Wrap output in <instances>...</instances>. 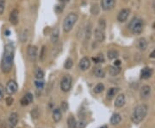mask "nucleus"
Masks as SVG:
<instances>
[{
    "mask_svg": "<svg viewBox=\"0 0 155 128\" xmlns=\"http://www.w3.org/2000/svg\"><path fill=\"white\" fill-rule=\"evenodd\" d=\"M14 54L15 47L12 43H8L4 47V50L3 53L2 60H1V69L3 72L8 73L11 71L14 61Z\"/></svg>",
    "mask_w": 155,
    "mask_h": 128,
    "instance_id": "nucleus-1",
    "label": "nucleus"
},
{
    "mask_svg": "<svg viewBox=\"0 0 155 128\" xmlns=\"http://www.w3.org/2000/svg\"><path fill=\"white\" fill-rule=\"evenodd\" d=\"M147 114V107L146 105H139L137 106L131 116V120L134 124L141 123Z\"/></svg>",
    "mask_w": 155,
    "mask_h": 128,
    "instance_id": "nucleus-2",
    "label": "nucleus"
},
{
    "mask_svg": "<svg viewBox=\"0 0 155 128\" xmlns=\"http://www.w3.org/2000/svg\"><path fill=\"white\" fill-rule=\"evenodd\" d=\"M77 14L73 12L69 13V14L65 16V18L64 19V22H63V26H62V28H63V31H64L65 33H69V32L73 29V26L75 25V23H77Z\"/></svg>",
    "mask_w": 155,
    "mask_h": 128,
    "instance_id": "nucleus-3",
    "label": "nucleus"
},
{
    "mask_svg": "<svg viewBox=\"0 0 155 128\" xmlns=\"http://www.w3.org/2000/svg\"><path fill=\"white\" fill-rule=\"evenodd\" d=\"M129 28L132 31L133 34L134 35H140L143 30V22L142 20L134 17L131 20L129 23Z\"/></svg>",
    "mask_w": 155,
    "mask_h": 128,
    "instance_id": "nucleus-4",
    "label": "nucleus"
},
{
    "mask_svg": "<svg viewBox=\"0 0 155 128\" xmlns=\"http://www.w3.org/2000/svg\"><path fill=\"white\" fill-rule=\"evenodd\" d=\"M72 77L70 75L65 76L60 82V88L64 92H68L72 88Z\"/></svg>",
    "mask_w": 155,
    "mask_h": 128,
    "instance_id": "nucleus-5",
    "label": "nucleus"
},
{
    "mask_svg": "<svg viewBox=\"0 0 155 128\" xmlns=\"http://www.w3.org/2000/svg\"><path fill=\"white\" fill-rule=\"evenodd\" d=\"M18 89V85L17 83L14 81V80H10L5 87V92L9 95H12L15 93H16Z\"/></svg>",
    "mask_w": 155,
    "mask_h": 128,
    "instance_id": "nucleus-6",
    "label": "nucleus"
},
{
    "mask_svg": "<svg viewBox=\"0 0 155 128\" xmlns=\"http://www.w3.org/2000/svg\"><path fill=\"white\" fill-rule=\"evenodd\" d=\"M37 47L36 46H28V49H27V53H28V59L32 61V62H35L37 59Z\"/></svg>",
    "mask_w": 155,
    "mask_h": 128,
    "instance_id": "nucleus-7",
    "label": "nucleus"
},
{
    "mask_svg": "<svg viewBox=\"0 0 155 128\" xmlns=\"http://www.w3.org/2000/svg\"><path fill=\"white\" fill-rule=\"evenodd\" d=\"M116 0H102L101 7L103 11H110L116 5Z\"/></svg>",
    "mask_w": 155,
    "mask_h": 128,
    "instance_id": "nucleus-8",
    "label": "nucleus"
},
{
    "mask_svg": "<svg viewBox=\"0 0 155 128\" xmlns=\"http://www.w3.org/2000/svg\"><path fill=\"white\" fill-rule=\"evenodd\" d=\"M90 66V59L87 57H84L80 59L79 64H78V67L81 71H85L86 70H88Z\"/></svg>",
    "mask_w": 155,
    "mask_h": 128,
    "instance_id": "nucleus-9",
    "label": "nucleus"
},
{
    "mask_svg": "<svg viewBox=\"0 0 155 128\" xmlns=\"http://www.w3.org/2000/svg\"><path fill=\"white\" fill-rule=\"evenodd\" d=\"M151 87L148 86V85H145L143 86L141 90V92H140V95H141V98L143 99V100H146L150 97L151 95Z\"/></svg>",
    "mask_w": 155,
    "mask_h": 128,
    "instance_id": "nucleus-10",
    "label": "nucleus"
},
{
    "mask_svg": "<svg viewBox=\"0 0 155 128\" xmlns=\"http://www.w3.org/2000/svg\"><path fill=\"white\" fill-rule=\"evenodd\" d=\"M94 38L98 42H103L105 40V35L104 31L102 28H97L94 31Z\"/></svg>",
    "mask_w": 155,
    "mask_h": 128,
    "instance_id": "nucleus-11",
    "label": "nucleus"
},
{
    "mask_svg": "<svg viewBox=\"0 0 155 128\" xmlns=\"http://www.w3.org/2000/svg\"><path fill=\"white\" fill-rule=\"evenodd\" d=\"M129 13H130V11L129 9H123L122 10L119 14H118V16H117V20L120 22V23H124L129 16Z\"/></svg>",
    "mask_w": 155,
    "mask_h": 128,
    "instance_id": "nucleus-12",
    "label": "nucleus"
},
{
    "mask_svg": "<svg viewBox=\"0 0 155 128\" xmlns=\"http://www.w3.org/2000/svg\"><path fill=\"white\" fill-rule=\"evenodd\" d=\"M9 127L10 128H15L18 123V115L16 113H12L9 117Z\"/></svg>",
    "mask_w": 155,
    "mask_h": 128,
    "instance_id": "nucleus-13",
    "label": "nucleus"
},
{
    "mask_svg": "<svg viewBox=\"0 0 155 128\" xmlns=\"http://www.w3.org/2000/svg\"><path fill=\"white\" fill-rule=\"evenodd\" d=\"M18 15H19V11L16 9H14L11 12L10 15V22L12 25H16L18 23Z\"/></svg>",
    "mask_w": 155,
    "mask_h": 128,
    "instance_id": "nucleus-14",
    "label": "nucleus"
},
{
    "mask_svg": "<svg viewBox=\"0 0 155 128\" xmlns=\"http://www.w3.org/2000/svg\"><path fill=\"white\" fill-rule=\"evenodd\" d=\"M33 101H34L33 95L31 93H27L21 100V105L22 106H28L31 103H33Z\"/></svg>",
    "mask_w": 155,
    "mask_h": 128,
    "instance_id": "nucleus-15",
    "label": "nucleus"
},
{
    "mask_svg": "<svg viewBox=\"0 0 155 128\" xmlns=\"http://www.w3.org/2000/svg\"><path fill=\"white\" fill-rule=\"evenodd\" d=\"M126 103V98H125V95L123 94L122 95H119L116 99V102H115V107H122L124 106V104Z\"/></svg>",
    "mask_w": 155,
    "mask_h": 128,
    "instance_id": "nucleus-16",
    "label": "nucleus"
},
{
    "mask_svg": "<svg viewBox=\"0 0 155 128\" xmlns=\"http://www.w3.org/2000/svg\"><path fill=\"white\" fill-rule=\"evenodd\" d=\"M53 120L55 123H58L60 121V120L62 119V113L61 110L60 108H55L53 111Z\"/></svg>",
    "mask_w": 155,
    "mask_h": 128,
    "instance_id": "nucleus-17",
    "label": "nucleus"
},
{
    "mask_svg": "<svg viewBox=\"0 0 155 128\" xmlns=\"http://www.w3.org/2000/svg\"><path fill=\"white\" fill-rule=\"evenodd\" d=\"M152 75H153V70L151 68L146 67L141 71V77L142 79H148L149 77H152Z\"/></svg>",
    "mask_w": 155,
    "mask_h": 128,
    "instance_id": "nucleus-18",
    "label": "nucleus"
},
{
    "mask_svg": "<svg viewBox=\"0 0 155 128\" xmlns=\"http://www.w3.org/2000/svg\"><path fill=\"white\" fill-rule=\"evenodd\" d=\"M93 73L94 75L97 77H99V78H103L105 77V71L103 68L101 67H96L94 68V71H93Z\"/></svg>",
    "mask_w": 155,
    "mask_h": 128,
    "instance_id": "nucleus-19",
    "label": "nucleus"
},
{
    "mask_svg": "<svg viewBox=\"0 0 155 128\" xmlns=\"http://www.w3.org/2000/svg\"><path fill=\"white\" fill-rule=\"evenodd\" d=\"M118 91H119V89H118V88H110L109 90H108L107 95H106L107 99H108V100H111V99H113V98L116 96V95L117 94Z\"/></svg>",
    "mask_w": 155,
    "mask_h": 128,
    "instance_id": "nucleus-20",
    "label": "nucleus"
},
{
    "mask_svg": "<svg viewBox=\"0 0 155 128\" xmlns=\"http://www.w3.org/2000/svg\"><path fill=\"white\" fill-rule=\"evenodd\" d=\"M51 41L53 44L56 45L59 41V29L54 28L51 34Z\"/></svg>",
    "mask_w": 155,
    "mask_h": 128,
    "instance_id": "nucleus-21",
    "label": "nucleus"
},
{
    "mask_svg": "<svg viewBox=\"0 0 155 128\" xmlns=\"http://www.w3.org/2000/svg\"><path fill=\"white\" fill-rule=\"evenodd\" d=\"M121 120H122V117H121V115L119 114H114L110 118V123L113 126L118 125L121 122Z\"/></svg>",
    "mask_w": 155,
    "mask_h": 128,
    "instance_id": "nucleus-22",
    "label": "nucleus"
},
{
    "mask_svg": "<svg viewBox=\"0 0 155 128\" xmlns=\"http://www.w3.org/2000/svg\"><path fill=\"white\" fill-rule=\"evenodd\" d=\"M137 47H138V48L140 50H142V51L146 50V47H147V42H146V40L144 38H141L138 40V42H137Z\"/></svg>",
    "mask_w": 155,
    "mask_h": 128,
    "instance_id": "nucleus-23",
    "label": "nucleus"
},
{
    "mask_svg": "<svg viewBox=\"0 0 155 128\" xmlns=\"http://www.w3.org/2000/svg\"><path fill=\"white\" fill-rule=\"evenodd\" d=\"M120 71H121V68L118 67V66L113 65V66H109V74L111 76H116V75H118L120 73Z\"/></svg>",
    "mask_w": 155,
    "mask_h": 128,
    "instance_id": "nucleus-24",
    "label": "nucleus"
},
{
    "mask_svg": "<svg viewBox=\"0 0 155 128\" xmlns=\"http://www.w3.org/2000/svg\"><path fill=\"white\" fill-rule=\"evenodd\" d=\"M77 120L73 116H70L67 120V127L68 128H76Z\"/></svg>",
    "mask_w": 155,
    "mask_h": 128,
    "instance_id": "nucleus-25",
    "label": "nucleus"
},
{
    "mask_svg": "<svg viewBox=\"0 0 155 128\" xmlns=\"http://www.w3.org/2000/svg\"><path fill=\"white\" fill-rule=\"evenodd\" d=\"M107 56L109 59H115L119 56V52L116 50H109L107 52Z\"/></svg>",
    "mask_w": 155,
    "mask_h": 128,
    "instance_id": "nucleus-26",
    "label": "nucleus"
},
{
    "mask_svg": "<svg viewBox=\"0 0 155 128\" xmlns=\"http://www.w3.org/2000/svg\"><path fill=\"white\" fill-rule=\"evenodd\" d=\"M35 77L36 79H42L44 77V72L41 68H36L35 71Z\"/></svg>",
    "mask_w": 155,
    "mask_h": 128,
    "instance_id": "nucleus-27",
    "label": "nucleus"
},
{
    "mask_svg": "<svg viewBox=\"0 0 155 128\" xmlns=\"http://www.w3.org/2000/svg\"><path fill=\"white\" fill-rule=\"evenodd\" d=\"M103 90H104V85H103L102 83H97V84L95 86V88H94V92H95L96 94H100V93L103 92Z\"/></svg>",
    "mask_w": 155,
    "mask_h": 128,
    "instance_id": "nucleus-28",
    "label": "nucleus"
},
{
    "mask_svg": "<svg viewBox=\"0 0 155 128\" xmlns=\"http://www.w3.org/2000/svg\"><path fill=\"white\" fill-rule=\"evenodd\" d=\"M73 59H72L71 58H68V59L65 60V62L64 64L65 69H66V70H70V69L73 67Z\"/></svg>",
    "mask_w": 155,
    "mask_h": 128,
    "instance_id": "nucleus-29",
    "label": "nucleus"
},
{
    "mask_svg": "<svg viewBox=\"0 0 155 128\" xmlns=\"http://www.w3.org/2000/svg\"><path fill=\"white\" fill-rule=\"evenodd\" d=\"M44 84H45V83H44V81H43L42 79H36V80L35 81V85H36V87L37 89L41 90V89L44 87Z\"/></svg>",
    "mask_w": 155,
    "mask_h": 128,
    "instance_id": "nucleus-30",
    "label": "nucleus"
},
{
    "mask_svg": "<svg viewBox=\"0 0 155 128\" xmlns=\"http://www.w3.org/2000/svg\"><path fill=\"white\" fill-rule=\"evenodd\" d=\"M92 60L95 62V63H103L104 62V58H103V53L101 54H98V56L97 57H96V58H92Z\"/></svg>",
    "mask_w": 155,
    "mask_h": 128,
    "instance_id": "nucleus-31",
    "label": "nucleus"
},
{
    "mask_svg": "<svg viewBox=\"0 0 155 128\" xmlns=\"http://www.w3.org/2000/svg\"><path fill=\"white\" fill-rule=\"evenodd\" d=\"M90 12L92 15H97L99 13V7L97 4H92L90 8Z\"/></svg>",
    "mask_w": 155,
    "mask_h": 128,
    "instance_id": "nucleus-32",
    "label": "nucleus"
},
{
    "mask_svg": "<svg viewBox=\"0 0 155 128\" xmlns=\"http://www.w3.org/2000/svg\"><path fill=\"white\" fill-rule=\"evenodd\" d=\"M5 8V0H0V15H3Z\"/></svg>",
    "mask_w": 155,
    "mask_h": 128,
    "instance_id": "nucleus-33",
    "label": "nucleus"
},
{
    "mask_svg": "<svg viewBox=\"0 0 155 128\" xmlns=\"http://www.w3.org/2000/svg\"><path fill=\"white\" fill-rule=\"evenodd\" d=\"M45 51H46V47L43 46V47H41V52H40V59H41V60H43V59H44V57H45Z\"/></svg>",
    "mask_w": 155,
    "mask_h": 128,
    "instance_id": "nucleus-34",
    "label": "nucleus"
},
{
    "mask_svg": "<svg viewBox=\"0 0 155 128\" xmlns=\"http://www.w3.org/2000/svg\"><path fill=\"white\" fill-rule=\"evenodd\" d=\"M91 27L90 26H87L86 27V28H85V36H86V39H89L90 36V30H91V28H90Z\"/></svg>",
    "mask_w": 155,
    "mask_h": 128,
    "instance_id": "nucleus-35",
    "label": "nucleus"
},
{
    "mask_svg": "<svg viewBox=\"0 0 155 128\" xmlns=\"http://www.w3.org/2000/svg\"><path fill=\"white\" fill-rule=\"evenodd\" d=\"M4 88L0 83V101H2L4 99Z\"/></svg>",
    "mask_w": 155,
    "mask_h": 128,
    "instance_id": "nucleus-36",
    "label": "nucleus"
},
{
    "mask_svg": "<svg viewBox=\"0 0 155 128\" xmlns=\"http://www.w3.org/2000/svg\"><path fill=\"white\" fill-rule=\"evenodd\" d=\"M85 127H86L85 122H84V121H79V122H77L76 128H85Z\"/></svg>",
    "mask_w": 155,
    "mask_h": 128,
    "instance_id": "nucleus-37",
    "label": "nucleus"
},
{
    "mask_svg": "<svg viewBox=\"0 0 155 128\" xmlns=\"http://www.w3.org/2000/svg\"><path fill=\"white\" fill-rule=\"evenodd\" d=\"M67 108H68L67 103H65V102H63V103H61V110H63L64 112H65L67 110Z\"/></svg>",
    "mask_w": 155,
    "mask_h": 128,
    "instance_id": "nucleus-38",
    "label": "nucleus"
},
{
    "mask_svg": "<svg viewBox=\"0 0 155 128\" xmlns=\"http://www.w3.org/2000/svg\"><path fill=\"white\" fill-rule=\"evenodd\" d=\"M99 26H100V28L102 29H104V28H105V22H104V20H103V19L99 20Z\"/></svg>",
    "mask_w": 155,
    "mask_h": 128,
    "instance_id": "nucleus-39",
    "label": "nucleus"
},
{
    "mask_svg": "<svg viewBox=\"0 0 155 128\" xmlns=\"http://www.w3.org/2000/svg\"><path fill=\"white\" fill-rule=\"evenodd\" d=\"M13 101H14V100H13L12 97H11V96L8 97V98L6 99V103H7V105H8V106H11V105L12 104Z\"/></svg>",
    "mask_w": 155,
    "mask_h": 128,
    "instance_id": "nucleus-40",
    "label": "nucleus"
},
{
    "mask_svg": "<svg viewBox=\"0 0 155 128\" xmlns=\"http://www.w3.org/2000/svg\"><path fill=\"white\" fill-rule=\"evenodd\" d=\"M114 65H115V66H118V67H119V66L121 65V61H120L119 59H116V60H115V62H114Z\"/></svg>",
    "mask_w": 155,
    "mask_h": 128,
    "instance_id": "nucleus-41",
    "label": "nucleus"
},
{
    "mask_svg": "<svg viewBox=\"0 0 155 128\" xmlns=\"http://www.w3.org/2000/svg\"><path fill=\"white\" fill-rule=\"evenodd\" d=\"M60 3H62L63 4H67V3L70 2V0H60Z\"/></svg>",
    "mask_w": 155,
    "mask_h": 128,
    "instance_id": "nucleus-42",
    "label": "nucleus"
},
{
    "mask_svg": "<svg viewBox=\"0 0 155 128\" xmlns=\"http://www.w3.org/2000/svg\"><path fill=\"white\" fill-rule=\"evenodd\" d=\"M150 57H151V58H153V59H155V50H154L153 52L150 54Z\"/></svg>",
    "mask_w": 155,
    "mask_h": 128,
    "instance_id": "nucleus-43",
    "label": "nucleus"
},
{
    "mask_svg": "<svg viewBox=\"0 0 155 128\" xmlns=\"http://www.w3.org/2000/svg\"><path fill=\"white\" fill-rule=\"evenodd\" d=\"M4 34H5V35L9 36V35H10V34H11V32H10V30H6V31L4 32Z\"/></svg>",
    "mask_w": 155,
    "mask_h": 128,
    "instance_id": "nucleus-44",
    "label": "nucleus"
},
{
    "mask_svg": "<svg viewBox=\"0 0 155 128\" xmlns=\"http://www.w3.org/2000/svg\"><path fill=\"white\" fill-rule=\"evenodd\" d=\"M99 128H108V127L107 126H103V127H101Z\"/></svg>",
    "mask_w": 155,
    "mask_h": 128,
    "instance_id": "nucleus-45",
    "label": "nucleus"
},
{
    "mask_svg": "<svg viewBox=\"0 0 155 128\" xmlns=\"http://www.w3.org/2000/svg\"><path fill=\"white\" fill-rule=\"evenodd\" d=\"M153 6H154V10H155V0L154 1V4H153Z\"/></svg>",
    "mask_w": 155,
    "mask_h": 128,
    "instance_id": "nucleus-46",
    "label": "nucleus"
},
{
    "mask_svg": "<svg viewBox=\"0 0 155 128\" xmlns=\"http://www.w3.org/2000/svg\"><path fill=\"white\" fill-rule=\"evenodd\" d=\"M154 28H155V22H154Z\"/></svg>",
    "mask_w": 155,
    "mask_h": 128,
    "instance_id": "nucleus-47",
    "label": "nucleus"
}]
</instances>
